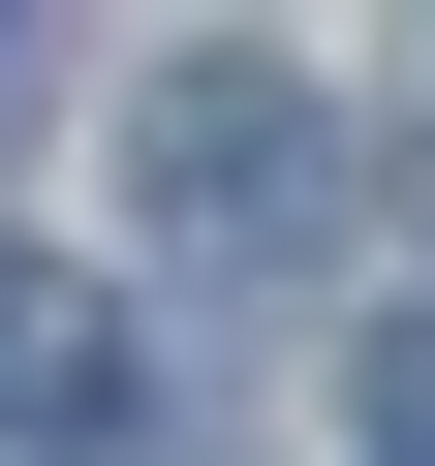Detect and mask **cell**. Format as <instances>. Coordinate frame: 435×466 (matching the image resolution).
Returning a JSON list of instances; mask_svg holds the SVG:
<instances>
[{"instance_id":"1","label":"cell","mask_w":435,"mask_h":466,"mask_svg":"<svg viewBox=\"0 0 435 466\" xmlns=\"http://www.w3.org/2000/svg\"><path fill=\"white\" fill-rule=\"evenodd\" d=\"M125 187H156V249H218V280H249V249H311L342 125H311L249 32H218V63H156V94H125Z\"/></svg>"},{"instance_id":"2","label":"cell","mask_w":435,"mask_h":466,"mask_svg":"<svg viewBox=\"0 0 435 466\" xmlns=\"http://www.w3.org/2000/svg\"><path fill=\"white\" fill-rule=\"evenodd\" d=\"M125 404V342H94V280H32V249H0V435H94Z\"/></svg>"},{"instance_id":"3","label":"cell","mask_w":435,"mask_h":466,"mask_svg":"<svg viewBox=\"0 0 435 466\" xmlns=\"http://www.w3.org/2000/svg\"><path fill=\"white\" fill-rule=\"evenodd\" d=\"M373 435H404V466H435V311H404V342H373Z\"/></svg>"}]
</instances>
